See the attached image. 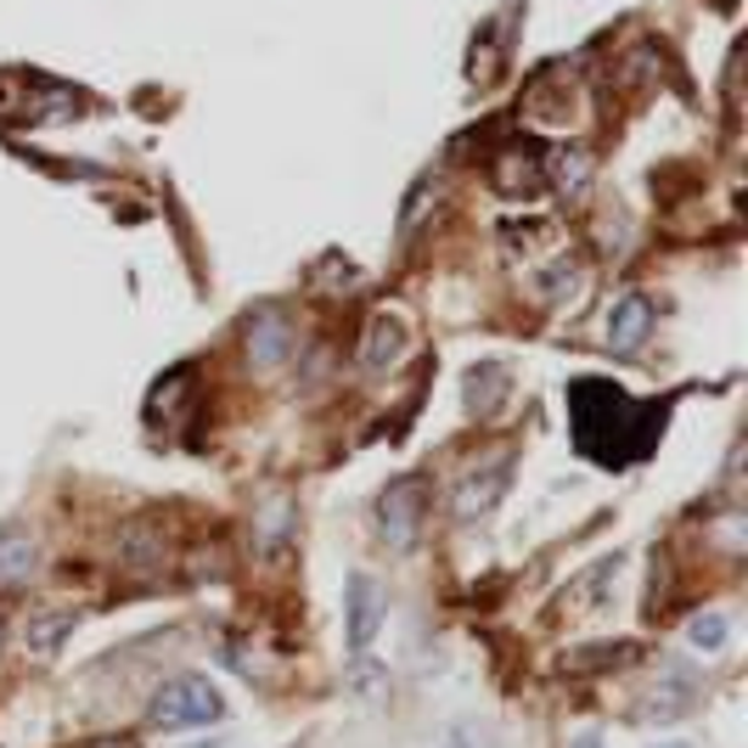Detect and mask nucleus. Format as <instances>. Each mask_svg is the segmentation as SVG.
Returning <instances> with one entry per match:
<instances>
[{"mask_svg": "<svg viewBox=\"0 0 748 748\" xmlns=\"http://www.w3.org/2000/svg\"><path fill=\"white\" fill-rule=\"evenodd\" d=\"M40 563V540L18 524H0V585H12V580H29Z\"/></svg>", "mask_w": 748, "mask_h": 748, "instance_id": "12", "label": "nucleus"}, {"mask_svg": "<svg viewBox=\"0 0 748 748\" xmlns=\"http://www.w3.org/2000/svg\"><path fill=\"white\" fill-rule=\"evenodd\" d=\"M423 524H428V484L423 479H394L378 495V535L394 551H411L416 535H423Z\"/></svg>", "mask_w": 748, "mask_h": 748, "instance_id": "4", "label": "nucleus"}, {"mask_svg": "<svg viewBox=\"0 0 748 748\" xmlns=\"http://www.w3.org/2000/svg\"><path fill=\"white\" fill-rule=\"evenodd\" d=\"M344 686L360 697V704H383V697H389V665H378L371 652H349Z\"/></svg>", "mask_w": 748, "mask_h": 748, "instance_id": "15", "label": "nucleus"}, {"mask_svg": "<svg viewBox=\"0 0 748 748\" xmlns=\"http://www.w3.org/2000/svg\"><path fill=\"white\" fill-rule=\"evenodd\" d=\"M619 569H625L619 557H614V563H596V569H591V580H585V585L574 591V607H596V602H602L607 591L619 585Z\"/></svg>", "mask_w": 748, "mask_h": 748, "instance_id": "21", "label": "nucleus"}, {"mask_svg": "<svg viewBox=\"0 0 748 748\" xmlns=\"http://www.w3.org/2000/svg\"><path fill=\"white\" fill-rule=\"evenodd\" d=\"M569 748H602V737H596V732H585V737H574Z\"/></svg>", "mask_w": 748, "mask_h": 748, "instance_id": "26", "label": "nucleus"}, {"mask_svg": "<svg viewBox=\"0 0 748 748\" xmlns=\"http://www.w3.org/2000/svg\"><path fill=\"white\" fill-rule=\"evenodd\" d=\"M405 344H411L405 321H400L394 310H378V315L366 321V333H360V371H371V378L394 371V366L405 360Z\"/></svg>", "mask_w": 748, "mask_h": 748, "instance_id": "7", "label": "nucleus"}, {"mask_svg": "<svg viewBox=\"0 0 748 748\" xmlns=\"http://www.w3.org/2000/svg\"><path fill=\"white\" fill-rule=\"evenodd\" d=\"M192 748H225V743H220V737H209V743H192Z\"/></svg>", "mask_w": 748, "mask_h": 748, "instance_id": "27", "label": "nucleus"}, {"mask_svg": "<svg viewBox=\"0 0 748 748\" xmlns=\"http://www.w3.org/2000/svg\"><path fill=\"white\" fill-rule=\"evenodd\" d=\"M686 647L704 652V659L726 652V647H732V614H692V619H686Z\"/></svg>", "mask_w": 748, "mask_h": 748, "instance_id": "18", "label": "nucleus"}, {"mask_svg": "<svg viewBox=\"0 0 748 748\" xmlns=\"http://www.w3.org/2000/svg\"><path fill=\"white\" fill-rule=\"evenodd\" d=\"M186 400H192V366H175V371H164V378L153 383L147 416H153V423H175Z\"/></svg>", "mask_w": 748, "mask_h": 748, "instance_id": "14", "label": "nucleus"}, {"mask_svg": "<svg viewBox=\"0 0 748 748\" xmlns=\"http://www.w3.org/2000/svg\"><path fill=\"white\" fill-rule=\"evenodd\" d=\"M79 108H85L79 90H68V85L0 74V119L7 124H68Z\"/></svg>", "mask_w": 748, "mask_h": 748, "instance_id": "2", "label": "nucleus"}, {"mask_svg": "<svg viewBox=\"0 0 748 748\" xmlns=\"http://www.w3.org/2000/svg\"><path fill=\"white\" fill-rule=\"evenodd\" d=\"M506 383H512V371L501 360H479L473 371H467V416H479V423L495 416L506 405V394H512Z\"/></svg>", "mask_w": 748, "mask_h": 748, "instance_id": "10", "label": "nucleus"}, {"mask_svg": "<svg viewBox=\"0 0 748 748\" xmlns=\"http://www.w3.org/2000/svg\"><path fill=\"white\" fill-rule=\"evenodd\" d=\"M225 715V697L209 676H175L153 692V704H147V721L164 726V732H180V726H209Z\"/></svg>", "mask_w": 748, "mask_h": 748, "instance_id": "3", "label": "nucleus"}, {"mask_svg": "<svg viewBox=\"0 0 748 748\" xmlns=\"http://www.w3.org/2000/svg\"><path fill=\"white\" fill-rule=\"evenodd\" d=\"M563 405H569V428H574L580 456H591L596 467H636L641 456L659 450L665 423H670V405L630 400L607 378H574L563 389Z\"/></svg>", "mask_w": 748, "mask_h": 748, "instance_id": "1", "label": "nucleus"}, {"mask_svg": "<svg viewBox=\"0 0 748 748\" xmlns=\"http://www.w3.org/2000/svg\"><path fill=\"white\" fill-rule=\"evenodd\" d=\"M434 203H439V180H434V175H423V180H416L411 192H405V209H400V237H411V231L434 214Z\"/></svg>", "mask_w": 748, "mask_h": 748, "instance_id": "19", "label": "nucleus"}, {"mask_svg": "<svg viewBox=\"0 0 748 748\" xmlns=\"http://www.w3.org/2000/svg\"><path fill=\"white\" fill-rule=\"evenodd\" d=\"M490 180H495V192L501 198H529V192H540V164H535V153H501L495 158V169H490Z\"/></svg>", "mask_w": 748, "mask_h": 748, "instance_id": "13", "label": "nucleus"}, {"mask_svg": "<svg viewBox=\"0 0 748 748\" xmlns=\"http://www.w3.org/2000/svg\"><path fill=\"white\" fill-rule=\"evenodd\" d=\"M288 355H293V321L282 310H259L248 321V360L270 371V366H282Z\"/></svg>", "mask_w": 748, "mask_h": 748, "instance_id": "8", "label": "nucleus"}, {"mask_svg": "<svg viewBox=\"0 0 748 748\" xmlns=\"http://www.w3.org/2000/svg\"><path fill=\"white\" fill-rule=\"evenodd\" d=\"M490 737L479 732V726H445L439 737H434V748H484Z\"/></svg>", "mask_w": 748, "mask_h": 748, "instance_id": "24", "label": "nucleus"}, {"mask_svg": "<svg viewBox=\"0 0 748 748\" xmlns=\"http://www.w3.org/2000/svg\"><path fill=\"white\" fill-rule=\"evenodd\" d=\"M288 518H293L288 501H270V506L259 512V551H276V546L288 540Z\"/></svg>", "mask_w": 748, "mask_h": 748, "instance_id": "22", "label": "nucleus"}, {"mask_svg": "<svg viewBox=\"0 0 748 748\" xmlns=\"http://www.w3.org/2000/svg\"><path fill=\"white\" fill-rule=\"evenodd\" d=\"M540 175L557 186V192H580V186L591 180V158L580 147H551L546 164H540Z\"/></svg>", "mask_w": 748, "mask_h": 748, "instance_id": "17", "label": "nucleus"}, {"mask_svg": "<svg viewBox=\"0 0 748 748\" xmlns=\"http://www.w3.org/2000/svg\"><path fill=\"white\" fill-rule=\"evenodd\" d=\"M580 293H585V265L569 259V254H557L551 270L540 276V299H546V304H574Z\"/></svg>", "mask_w": 748, "mask_h": 748, "instance_id": "16", "label": "nucleus"}, {"mask_svg": "<svg viewBox=\"0 0 748 748\" xmlns=\"http://www.w3.org/2000/svg\"><path fill=\"white\" fill-rule=\"evenodd\" d=\"M119 551L130 557V563H135V569H153V563H158V546L147 540V529H130V535L119 540Z\"/></svg>", "mask_w": 748, "mask_h": 748, "instance_id": "23", "label": "nucleus"}, {"mask_svg": "<svg viewBox=\"0 0 748 748\" xmlns=\"http://www.w3.org/2000/svg\"><path fill=\"white\" fill-rule=\"evenodd\" d=\"M652 333V299L647 293H625L614 304V315H607V344H614L619 355H636Z\"/></svg>", "mask_w": 748, "mask_h": 748, "instance_id": "9", "label": "nucleus"}, {"mask_svg": "<svg viewBox=\"0 0 748 748\" xmlns=\"http://www.w3.org/2000/svg\"><path fill=\"white\" fill-rule=\"evenodd\" d=\"M686 710H692V686L670 676L659 692H652V710H647V715H652V721H681Z\"/></svg>", "mask_w": 748, "mask_h": 748, "instance_id": "20", "label": "nucleus"}, {"mask_svg": "<svg viewBox=\"0 0 748 748\" xmlns=\"http://www.w3.org/2000/svg\"><path fill=\"white\" fill-rule=\"evenodd\" d=\"M512 490V456H495L490 467H473V473L456 479V495H450V512L456 524H479L495 512V501Z\"/></svg>", "mask_w": 748, "mask_h": 748, "instance_id": "6", "label": "nucleus"}, {"mask_svg": "<svg viewBox=\"0 0 748 748\" xmlns=\"http://www.w3.org/2000/svg\"><path fill=\"white\" fill-rule=\"evenodd\" d=\"M85 748H135V737H97V743H85Z\"/></svg>", "mask_w": 748, "mask_h": 748, "instance_id": "25", "label": "nucleus"}, {"mask_svg": "<svg viewBox=\"0 0 748 748\" xmlns=\"http://www.w3.org/2000/svg\"><path fill=\"white\" fill-rule=\"evenodd\" d=\"M68 636H74V614H68V607H40V614L23 619V647L34 652V659H52Z\"/></svg>", "mask_w": 748, "mask_h": 748, "instance_id": "11", "label": "nucleus"}, {"mask_svg": "<svg viewBox=\"0 0 748 748\" xmlns=\"http://www.w3.org/2000/svg\"><path fill=\"white\" fill-rule=\"evenodd\" d=\"M652 748H692V743H652Z\"/></svg>", "mask_w": 748, "mask_h": 748, "instance_id": "28", "label": "nucleus"}, {"mask_svg": "<svg viewBox=\"0 0 748 748\" xmlns=\"http://www.w3.org/2000/svg\"><path fill=\"white\" fill-rule=\"evenodd\" d=\"M383 619H389V591L371 574H349V585H344V641H349V652H371Z\"/></svg>", "mask_w": 748, "mask_h": 748, "instance_id": "5", "label": "nucleus"}]
</instances>
